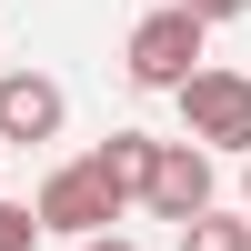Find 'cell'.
Returning a JSON list of instances; mask_svg holds the SVG:
<instances>
[{
  "label": "cell",
  "instance_id": "obj_3",
  "mask_svg": "<svg viewBox=\"0 0 251 251\" xmlns=\"http://www.w3.org/2000/svg\"><path fill=\"white\" fill-rule=\"evenodd\" d=\"M201 40H211V30H201L181 0H171V10H141L131 40H121V71H131L141 91H181V80L201 71Z\"/></svg>",
  "mask_w": 251,
  "mask_h": 251
},
{
  "label": "cell",
  "instance_id": "obj_8",
  "mask_svg": "<svg viewBox=\"0 0 251 251\" xmlns=\"http://www.w3.org/2000/svg\"><path fill=\"white\" fill-rule=\"evenodd\" d=\"M0 251H40V211L30 201H0Z\"/></svg>",
  "mask_w": 251,
  "mask_h": 251
},
{
  "label": "cell",
  "instance_id": "obj_6",
  "mask_svg": "<svg viewBox=\"0 0 251 251\" xmlns=\"http://www.w3.org/2000/svg\"><path fill=\"white\" fill-rule=\"evenodd\" d=\"M91 161H100V181H111L121 201H141V191H151V161H161V141H151V131H111Z\"/></svg>",
  "mask_w": 251,
  "mask_h": 251
},
{
  "label": "cell",
  "instance_id": "obj_10",
  "mask_svg": "<svg viewBox=\"0 0 251 251\" xmlns=\"http://www.w3.org/2000/svg\"><path fill=\"white\" fill-rule=\"evenodd\" d=\"M80 251H141V241L131 231H100V241H80Z\"/></svg>",
  "mask_w": 251,
  "mask_h": 251
},
{
  "label": "cell",
  "instance_id": "obj_7",
  "mask_svg": "<svg viewBox=\"0 0 251 251\" xmlns=\"http://www.w3.org/2000/svg\"><path fill=\"white\" fill-rule=\"evenodd\" d=\"M181 251H251V221H231V211H201L191 231H181Z\"/></svg>",
  "mask_w": 251,
  "mask_h": 251
},
{
  "label": "cell",
  "instance_id": "obj_11",
  "mask_svg": "<svg viewBox=\"0 0 251 251\" xmlns=\"http://www.w3.org/2000/svg\"><path fill=\"white\" fill-rule=\"evenodd\" d=\"M241 211H251V161H241Z\"/></svg>",
  "mask_w": 251,
  "mask_h": 251
},
{
  "label": "cell",
  "instance_id": "obj_2",
  "mask_svg": "<svg viewBox=\"0 0 251 251\" xmlns=\"http://www.w3.org/2000/svg\"><path fill=\"white\" fill-rule=\"evenodd\" d=\"M30 211H40V231H60V241H100L121 211H131V201H121L111 181H100V161L80 151V161H60V171L30 191Z\"/></svg>",
  "mask_w": 251,
  "mask_h": 251
},
{
  "label": "cell",
  "instance_id": "obj_1",
  "mask_svg": "<svg viewBox=\"0 0 251 251\" xmlns=\"http://www.w3.org/2000/svg\"><path fill=\"white\" fill-rule=\"evenodd\" d=\"M171 100H181V141H201V151H241V161H251V71L201 60Z\"/></svg>",
  "mask_w": 251,
  "mask_h": 251
},
{
  "label": "cell",
  "instance_id": "obj_5",
  "mask_svg": "<svg viewBox=\"0 0 251 251\" xmlns=\"http://www.w3.org/2000/svg\"><path fill=\"white\" fill-rule=\"evenodd\" d=\"M141 211H151V221H181V231H191V221L211 211V151H201V141H161Z\"/></svg>",
  "mask_w": 251,
  "mask_h": 251
},
{
  "label": "cell",
  "instance_id": "obj_4",
  "mask_svg": "<svg viewBox=\"0 0 251 251\" xmlns=\"http://www.w3.org/2000/svg\"><path fill=\"white\" fill-rule=\"evenodd\" d=\"M71 121V91L50 71H0V151H40Z\"/></svg>",
  "mask_w": 251,
  "mask_h": 251
},
{
  "label": "cell",
  "instance_id": "obj_9",
  "mask_svg": "<svg viewBox=\"0 0 251 251\" xmlns=\"http://www.w3.org/2000/svg\"><path fill=\"white\" fill-rule=\"evenodd\" d=\"M181 10H191V20H201V30H221V20H241V10H251V0H181Z\"/></svg>",
  "mask_w": 251,
  "mask_h": 251
}]
</instances>
